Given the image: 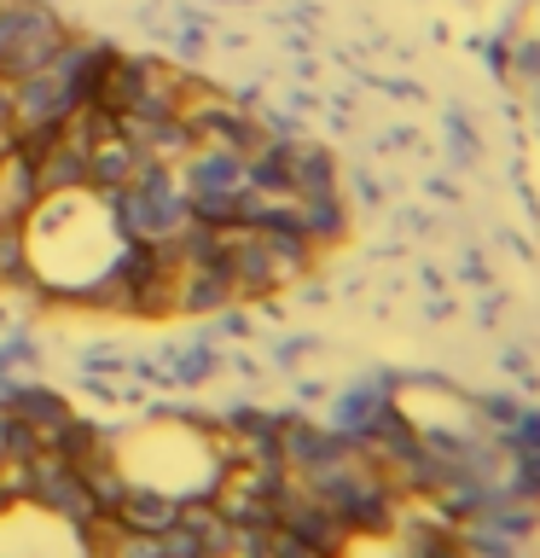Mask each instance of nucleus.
<instances>
[{"mask_svg":"<svg viewBox=\"0 0 540 558\" xmlns=\"http://www.w3.org/2000/svg\"><path fill=\"white\" fill-rule=\"evenodd\" d=\"M128 239L94 186H52L24 221V262L52 291H99L122 274Z\"/></svg>","mask_w":540,"mask_h":558,"instance_id":"obj_1","label":"nucleus"},{"mask_svg":"<svg viewBox=\"0 0 540 558\" xmlns=\"http://www.w3.org/2000/svg\"><path fill=\"white\" fill-rule=\"evenodd\" d=\"M0 558H82V541L47 506H7L0 512Z\"/></svg>","mask_w":540,"mask_h":558,"instance_id":"obj_3","label":"nucleus"},{"mask_svg":"<svg viewBox=\"0 0 540 558\" xmlns=\"http://www.w3.org/2000/svg\"><path fill=\"white\" fill-rule=\"evenodd\" d=\"M111 471L128 495L157 506H192L216 495L226 477L216 436H204L198 425H181V418H151V425H134L128 436H116Z\"/></svg>","mask_w":540,"mask_h":558,"instance_id":"obj_2","label":"nucleus"}]
</instances>
